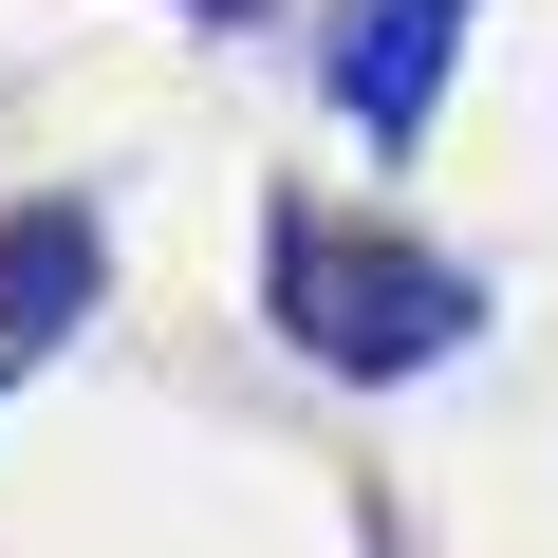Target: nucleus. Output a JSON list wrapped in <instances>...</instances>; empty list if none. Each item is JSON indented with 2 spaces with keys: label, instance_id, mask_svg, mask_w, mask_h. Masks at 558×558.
<instances>
[{
  "label": "nucleus",
  "instance_id": "nucleus-3",
  "mask_svg": "<svg viewBox=\"0 0 558 558\" xmlns=\"http://www.w3.org/2000/svg\"><path fill=\"white\" fill-rule=\"evenodd\" d=\"M94 299H112V223H94V186H20V205H0V354H57Z\"/></svg>",
  "mask_w": 558,
  "mask_h": 558
},
{
  "label": "nucleus",
  "instance_id": "nucleus-4",
  "mask_svg": "<svg viewBox=\"0 0 558 558\" xmlns=\"http://www.w3.org/2000/svg\"><path fill=\"white\" fill-rule=\"evenodd\" d=\"M205 20H279V0H205Z\"/></svg>",
  "mask_w": 558,
  "mask_h": 558
},
{
  "label": "nucleus",
  "instance_id": "nucleus-2",
  "mask_svg": "<svg viewBox=\"0 0 558 558\" xmlns=\"http://www.w3.org/2000/svg\"><path fill=\"white\" fill-rule=\"evenodd\" d=\"M447 75H465V0H336V20H317V94L373 131V168L428 149Z\"/></svg>",
  "mask_w": 558,
  "mask_h": 558
},
{
  "label": "nucleus",
  "instance_id": "nucleus-1",
  "mask_svg": "<svg viewBox=\"0 0 558 558\" xmlns=\"http://www.w3.org/2000/svg\"><path fill=\"white\" fill-rule=\"evenodd\" d=\"M260 317L299 336L336 391H410V373H447L484 336V279L447 242H410V223H354L317 186H279L260 205Z\"/></svg>",
  "mask_w": 558,
  "mask_h": 558
},
{
  "label": "nucleus",
  "instance_id": "nucleus-5",
  "mask_svg": "<svg viewBox=\"0 0 558 558\" xmlns=\"http://www.w3.org/2000/svg\"><path fill=\"white\" fill-rule=\"evenodd\" d=\"M20 373H38V354H0V391H20Z\"/></svg>",
  "mask_w": 558,
  "mask_h": 558
}]
</instances>
